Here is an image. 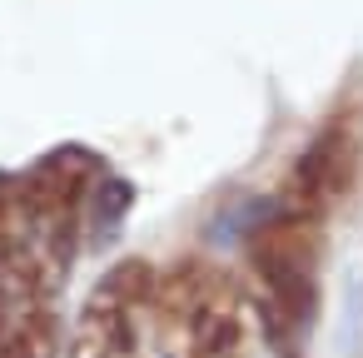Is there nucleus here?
I'll return each mask as SVG.
<instances>
[{
  "instance_id": "423d86ee",
  "label": "nucleus",
  "mask_w": 363,
  "mask_h": 358,
  "mask_svg": "<svg viewBox=\"0 0 363 358\" xmlns=\"http://www.w3.org/2000/svg\"><path fill=\"white\" fill-rule=\"evenodd\" d=\"M26 249V204H21V179L0 174V264H11Z\"/></svg>"
},
{
  "instance_id": "f257e3e1",
  "label": "nucleus",
  "mask_w": 363,
  "mask_h": 358,
  "mask_svg": "<svg viewBox=\"0 0 363 358\" xmlns=\"http://www.w3.org/2000/svg\"><path fill=\"white\" fill-rule=\"evenodd\" d=\"M244 303L274 358H303L323 298V224L303 214H269L244 239Z\"/></svg>"
},
{
  "instance_id": "7ed1b4c3",
  "label": "nucleus",
  "mask_w": 363,
  "mask_h": 358,
  "mask_svg": "<svg viewBox=\"0 0 363 358\" xmlns=\"http://www.w3.org/2000/svg\"><path fill=\"white\" fill-rule=\"evenodd\" d=\"M150 293L155 269L145 259H120L105 269L60 343L65 358H140L150 333Z\"/></svg>"
},
{
  "instance_id": "f03ea898",
  "label": "nucleus",
  "mask_w": 363,
  "mask_h": 358,
  "mask_svg": "<svg viewBox=\"0 0 363 358\" xmlns=\"http://www.w3.org/2000/svg\"><path fill=\"white\" fill-rule=\"evenodd\" d=\"M150 333L160 358H254V318L239 279L199 254L155 274Z\"/></svg>"
},
{
  "instance_id": "39448f33",
  "label": "nucleus",
  "mask_w": 363,
  "mask_h": 358,
  "mask_svg": "<svg viewBox=\"0 0 363 358\" xmlns=\"http://www.w3.org/2000/svg\"><path fill=\"white\" fill-rule=\"evenodd\" d=\"M0 358H60L55 293L0 274Z\"/></svg>"
},
{
  "instance_id": "20e7f679",
  "label": "nucleus",
  "mask_w": 363,
  "mask_h": 358,
  "mask_svg": "<svg viewBox=\"0 0 363 358\" xmlns=\"http://www.w3.org/2000/svg\"><path fill=\"white\" fill-rule=\"evenodd\" d=\"M358 169H363V125H358V110H338L298 150L284 179V209L323 224L358 184Z\"/></svg>"
}]
</instances>
